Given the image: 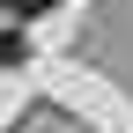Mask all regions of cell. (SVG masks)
I'll list each match as a JSON object with an SVG mask.
<instances>
[{
    "instance_id": "2",
    "label": "cell",
    "mask_w": 133,
    "mask_h": 133,
    "mask_svg": "<svg viewBox=\"0 0 133 133\" xmlns=\"http://www.w3.org/2000/svg\"><path fill=\"white\" fill-rule=\"evenodd\" d=\"M22 52H30L22 30H0V66H22Z\"/></svg>"
},
{
    "instance_id": "1",
    "label": "cell",
    "mask_w": 133,
    "mask_h": 133,
    "mask_svg": "<svg viewBox=\"0 0 133 133\" xmlns=\"http://www.w3.org/2000/svg\"><path fill=\"white\" fill-rule=\"evenodd\" d=\"M0 8H8V15H15V22H37V15H52V8H59V0H0Z\"/></svg>"
}]
</instances>
